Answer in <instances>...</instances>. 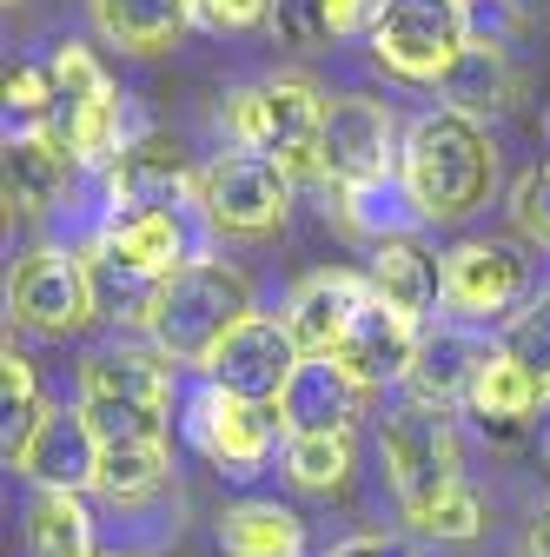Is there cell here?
<instances>
[{
    "label": "cell",
    "instance_id": "30",
    "mask_svg": "<svg viewBox=\"0 0 550 557\" xmlns=\"http://www.w3.org/2000/svg\"><path fill=\"white\" fill-rule=\"evenodd\" d=\"M166 478H173L166 445H126V451H100L93 492L113 498V505H153V498L166 492Z\"/></svg>",
    "mask_w": 550,
    "mask_h": 557
},
{
    "label": "cell",
    "instance_id": "16",
    "mask_svg": "<svg viewBox=\"0 0 550 557\" xmlns=\"http://www.w3.org/2000/svg\"><path fill=\"white\" fill-rule=\"evenodd\" d=\"M93 246H100L107 259L133 265V272H147V278H173V272L192 265V252H186V220L166 213V206H113Z\"/></svg>",
    "mask_w": 550,
    "mask_h": 557
},
{
    "label": "cell",
    "instance_id": "1",
    "mask_svg": "<svg viewBox=\"0 0 550 557\" xmlns=\"http://www.w3.org/2000/svg\"><path fill=\"white\" fill-rule=\"evenodd\" d=\"M398 180L411 193V206H418V220H464L477 213V206L491 199L498 186V147H491V133L477 126L471 113H425V120H411L404 133V160H398Z\"/></svg>",
    "mask_w": 550,
    "mask_h": 557
},
{
    "label": "cell",
    "instance_id": "25",
    "mask_svg": "<svg viewBox=\"0 0 550 557\" xmlns=\"http://www.w3.org/2000/svg\"><path fill=\"white\" fill-rule=\"evenodd\" d=\"M80 252H87V272H93V306H100V319H120V325H133V332H153L166 278L133 272V265L107 259L100 246H80Z\"/></svg>",
    "mask_w": 550,
    "mask_h": 557
},
{
    "label": "cell",
    "instance_id": "42",
    "mask_svg": "<svg viewBox=\"0 0 550 557\" xmlns=\"http://www.w3.org/2000/svg\"><path fill=\"white\" fill-rule=\"evenodd\" d=\"M332 557H398V550H391L385 537H352V544H338Z\"/></svg>",
    "mask_w": 550,
    "mask_h": 557
},
{
    "label": "cell",
    "instance_id": "24",
    "mask_svg": "<svg viewBox=\"0 0 550 557\" xmlns=\"http://www.w3.org/2000/svg\"><path fill=\"white\" fill-rule=\"evenodd\" d=\"M445 100H451V113H504L511 100H517V74H511V53L504 47H485V40H471L464 53H458V66L445 74V87H438Z\"/></svg>",
    "mask_w": 550,
    "mask_h": 557
},
{
    "label": "cell",
    "instance_id": "28",
    "mask_svg": "<svg viewBox=\"0 0 550 557\" xmlns=\"http://www.w3.org/2000/svg\"><path fill=\"white\" fill-rule=\"evenodd\" d=\"M80 398H140V405H166L173 379L153 352H93L80 366Z\"/></svg>",
    "mask_w": 550,
    "mask_h": 557
},
{
    "label": "cell",
    "instance_id": "9",
    "mask_svg": "<svg viewBox=\"0 0 550 557\" xmlns=\"http://www.w3.org/2000/svg\"><path fill=\"white\" fill-rule=\"evenodd\" d=\"M325 180L332 186H372V180H398V120L385 100H365V94H338L325 107Z\"/></svg>",
    "mask_w": 550,
    "mask_h": 557
},
{
    "label": "cell",
    "instance_id": "27",
    "mask_svg": "<svg viewBox=\"0 0 550 557\" xmlns=\"http://www.w3.org/2000/svg\"><path fill=\"white\" fill-rule=\"evenodd\" d=\"M226 557H305V524L286 505H233L220 518Z\"/></svg>",
    "mask_w": 550,
    "mask_h": 557
},
{
    "label": "cell",
    "instance_id": "29",
    "mask_svg": "<svg viewBox=\"0 0 550 557\" xmlns=\"http://www.w3.org/2000/svg\"><path fill=\"white\" fill-rule=\"evenodd\" d=\"M27 550L34 557H93V518H87L80 492H34Z\"/></svg>",
    "mask_w": 550,
    "mask_h": 557
},
{
    "label": "cell",
    "instance_id": "20",
    "mask_svg": "<svg viewBox=\"0 0 550 557\" xmlns=\"http://www.w3.org/2000/svg\"><path fill=\"white\" fill-rule=\"evenodd\" d=\"M74 166L80 160L66 153L47 126L8 133V160H0V173H8V206L14 213H47V206L66 193V180H74Z\"/></svg>",
    "mask_w": 550,
    "mask_h": 557
},
{
    "label": "cell",
    "instance_id": "38",
    "mask_svg": "<svg viewBox=\"0 0 550 557\" xmlns=\"http://www.w3.org/2000/svg\"><path fill=\"white\" fill-rule=\"evenodd\" d=\"M53 100H60L53 66H14V74H8V107H14V113H27L34 126L53 113Z\"/></svg>",
    "mask_w": 550,
    "mask_h": 557
},
{
    "label": "cell",
    "instance_id": "26",
    "mask_svg": "<svg viewBox=\"0 0 550 557\" xmlns=\"http://www.w3.org/2000/svg\"><path fill=\"white\" fill-rule=\"evenodd\" d=\"M47 398H40V379H34V359L8 338V352H0V451L8 465H21V451L34 445V432L47 425Z\"/></svg>",
    "mask_w": 550,
    "mask_h": 557
},
{
    "label": "cell",
    "instance_id": "36",
    "mask_svg": "<svg viewBox=\"0 0 550 557\" xmlns=\"http://www.w3.org/2000/svg\"><path fill=\"white\" fill-rule=\"evenodd\" d=\"M272 34H279L286 47H299V53L332 47V40H338V27H332V0H272Z\"/></svg>",
    "mask_w": 550,
    "mask_h": 557
},
{
    "label": "cell",
    "instance_id": "17",
    "mask_svg": "<svg viewBox=\"0 0 550 557\" xmlns=\"http://www.w3.org/2000/svg\"><path fill=\"white\" fill-rule=\"evenodd\" d=\"M21 471L40 484V492H93V478H100V438L87 425V411L74 405H53L47 411V425L34 432V445L21 451Z\"/></svg>",
    "mask_w": 550,
    "mask_h": 557
},
{
    "label": "cell",
    "instance_id": "4",
    "mask_svg": "<svg viewBox=\"0 0 550 557\" xmlns=\"http://www.w3.org/2000/svg\"><path fill=\"white\" fill-rule=\"evenodd\" d=\"M47 66H53L60 100H53V113H47L40 126H47L80 166H113V160L126 153V100H120L113 74L93 60V47H80V40H66Z\"/></svg>",
    "mask_w": 550,
    "mask_h": 557
},
{
    "label": "cell",
    "instance_id": "14",
    "mask_svg": "<svg viewBox=\"0 0 550 557\" xmlns=\"http://www.w3.org/2000/svg\"><path fill=\"white\" fill-rule=\"evenodd\" d=\"M418 319L411 312H398V306H385L378 293L365 299V312L352 319V332L338 338V366H346L365 392H378V385H398L404 372H411V359H418Z\"/></svg>",
    "mask_w": 550,
    "mask_h": 557
},
{
    "label": "cell",
    "instance_id": "41",
    "mask_svg": "<svg viewBox=\"0 0 550 557\" xmlns=\"http://www.w3.org/2000/svg\"><path fill=\"white\" fill-rule=\"evenodd\" d=\"M332 27H338V34L365 27V0H332Z\"/></svg>",
    "mask_w": 550,
    "mask_h": 557
},
{
    "label": "cell",
    "instance_id": "35",
    "mask_svg": "<svg viewBox=\"0 0 550 557\" xmlns=\"http://www.w3.org/2000/svg\"><path fill=\"white\" fill-rule=\"evenodd\" d=\"M418 537H438V544H471L477 531H485V505H477V492L471 484H458V492H445L432 511H418V518H404Z\"/></svg>",
    "mask_w": 550,
    "mask_h": 557
},
{
    "label": "cell",
    "instance_id": "11",
    "mask_svg": "<svg viewBox=\"0 0 550 557\" xmlns=\"http://www.w3.org/2000/svg\"><path fill=\"white\" fill-rule=\"evenodd\" d=\"M530 286V259L511 239H458L438 259V299L458 319H498L524 299Z\"/></svg>",
    "mask_w": 550,
    "mask_h": 557
},
{
    "label": "cell",
    "instance_id": "43",
    "mask_svg": "<svg viewBox=\"0 0 550 557\" xmlns=\"http://www.w3.org/2000/svg\"><path fill=\"white\" fill-rule=\"evenodd\" d=\"M543 139H550V107H543Z\"/></svg>",
    "mask_w": 550,
    "mask_h": 557
},
{
    "label": "cell",
    "instance_id": "19",
    "mask_svg": "<svg viewBox=\"0 0 550 557\" xmlns=\"http://www.w3.org/2000/svg\"><path fill=\"white\" fill-rule=\"evenodd\" d=\"M485 359H491V352H485L471 332L438 325V332L418 338V359H411L404 385H411V398H418V405L451 411V405H471V385H477V366H485Z\"/></svg>",
    "mask_w": 550,
    "mask_h": 557
},
{
    "label": "cell",
    "instance_id": "39",
    "mask_svg": "<svg viewBox=\"0 0 550 557\" xmlns=\"http://www.w3.org/2000/svg\"><path fill=\"white\" fill-rule=\"evenodd\" d=\"M272 21V0H199V27L213 34H252Z\"/></svg>",
    "mask_w": 550,
    "mask_h": 557
},
{
    "label": "cell",
    "instance_id": "8",
    "mask_svg": "<svg viewBox=\"0 0 550 557\" xmlns=\"http://www.w3.org/2000/svg\"><path fill=\"white\" fill-rule=\"evenodd\" d=\"M292 180L259 153H220L199 173V220L220 239H265L286 226Z\"/></svg>",
    "mask_w": 550,
    "mask_h": 557
},
{
    "label": "cell",
    "instance_id": "3",
    "mask_svg": "<svg viewBox=\"0 0 550 557\" xmlns=\"http://www.w3.org/2000/svg\"><path fill=\"white\" fill-rule=\"evenodd\" d=\"M246 319H252L246 272L226 265V259H192L186 272L166 278V293H160L153 345H160V359H173V366H205Z\"/></svg>",
    "mask_w": 550,
    "mask_h": 557
},
{
    "label": "cell",
    "instance_id": "21",
    "mask_svg": "<svg viewBox=\"0 0 550 557\" xmlns=\"http://www.w3.org/2000/svg\"><path fill=\"white\" fill-rule=\"evenodd\" d=\"M199 21V0H93V27L120 53H166Z\"/></svg>",
    "mask_w": 550,
    "mask_h": 557
},
{
    "label": "cell",
    "instance_id": "18",
    "mask_svg": "<svg viewBox=\"0 0 550 557\" xmlns=\"http://www.w3.org/2000/svg\"><path fill=\"white\" fill-rule=\"evenodd\" d=\"M359 398L365 385L338 366V359H305L279 398V418H286V438H318V432H352L359 418Z\"/></svg>",
    "mask_w": 550,
    "mask_h": 557
},
{
    "label": "cell",
    "instance_id": "15",
    "mask_svg": "<svg viewBox=\"0 0 550 557\" xmlns=\"http://www.w3.org/2000/svg\"><path fill=\"white\" fill-rule=\"evenodd\" d=\"M107 186H113V206H166V213H179L186 199L199 206V180L166 133H133L126 153L107 166Z\"/></svg>",
    "mask_w": 550,
    "mask_h": 557
},
{
    "label": "cell",
    "instance_id": "44",
    "mask_svg": "<svg viewBox=\"0 0 550 557\" xmlns=\"http://www.w3.org/2000/svg\"><path fill=\"white\" fill-rule=\"evenodd\" d=\"M543 465H550V432H543Z\"/></svg>",
    "mask_w": 550,
    "mask_h": 557
},
{
    "label": "cell",
    "instance_id": "40",
    "mask_svg": "<svg viewBox=\"0 0 550 557\" xmlns=\"http://www.w3.org/2000/svg\"><path fill=\"white\" fill-rule=\"evenodd\" d=\"M524 557H550V505L530 518V531H524Z\"/></svg>",
    "mask_w": 550,
    "mask_h": 557
},
{
    "label": "cell",
    "instance_id": "2",
    "mask_svg": "<svg viewBox=\"0 0 550 557\" xmlns=\"http://www.w3.org/2000/svg\"><path fill=\"white\" fill-rule=\"evenodd\" d=\"M325 94L299 74H272V81H252L226 100V133H233V147L239 153H259L272 160L292 186H312L325 180V153H318V139H325Z\"/></svg>",
    "mask_w": 550,
    "mask_h": 557
},
{
    "label": "cell",
    "instance_id": "13",
    "mask_svg": "<svg viewBox=\"0 0 550 557\" xmlns=\"http://www.w3.org/2000/svg\"><path fill=\"white\" fill-rule=\"evenodd\" d=\"M372 299V278L365 272H346V265H325V272H305L292 299H286V332L305 359H332L338 338L352 332V319L365 312Z\"/></svg>",
    "mask_w": 550,
    "mask_h": 557
},
{
    "label": "cell",
    "instance_id": "10",
    "mask_svg": "<svg viewBox=\"0 0 550 557\" xmlns=\"http://www.w3.org/2000/svg\"><path fill=\"white\" fill-rule=\"evenodd\" d=\"M299 366H305V352L292 345L286 319L252 312V319L220 345V352L205 359V385H220V392H233V398H246V405H279Z\"/></svg>",
    "mask_w": 550,
    "mask_h": 557
},
{
    "label": "cell",
    "instance_id": "31",
    "mask_svg": "<svg viewBox=\"0 0 550 557\" xmlns=\"http://www.w3.org/2000/svg\"><path fill=\"white\" fill-rule=\"evenodd\" d=\"M80 411H87L100 451L166 445V405H140V398H80Z\"/></svg>",
    "mask_w": 550,
    "mask_h": 557
},
{
    "label": "cell",
    "instance_id": "37",
    "mask_svg": "<svg viewBox=\"0 0 550 557\" xmlns=\"http://www.w3.org/2000/svg\"><path fill=\"white\" fill-rule=\"evenodd\" d=\"M511 220L530 246H550V166H530L511 186Z\"/></svg>",
    "mask_w": 550,
    "mask_h": 557
},
{
    "label": "cell",
    "instance_id": "22",
    "mask_svg": "<svg viewBox=\"0 0 550 557\" xmlns=\"http://www.w3.org/2000/svg\"><path fill=\"white\" fill-rule=\"evenodd\" d=\"M365 278H372V293H378L385 306H398V312H411V319L432 312V299H438V265H432V252L411 239V233L372 246Z\"/></svg>",
    "mask_w": 550,
    "mask_h": 557
},
{
    "label": "cell",
    "instance_id": "33",
    "mask_svg": "<svg viewBox=\"0 0 550 557\" xmlns=\"http://www.w3.org/2000/svg\"><path fill=\"white\" fill-rule=\"evenodd\" d=\"M286 478L299 492L332 498L352 478V432H318V438H286Z\"/></svg>",
    "mask_w": 550,
    "mask_h": 557
},
{
    "label": "cell",
    "instance_id": "23",
    "mask_svg": "<svg viewBox=\"0 0 550 557\" xmlns=\"http://www.w3.org/2000/svg\"><path fill=\"white\" fill-rule=\"evenodd\" d=\"M543 392L524 379V366H511L504 352H491L485 366H477V385H471V411H477V425L498 432V438H524V425L537 418Z\"/></svg>",
    "mask_w": 550,
    "mask_h": 557
},
{
    "label": "cell",
    "instance_id": "12",
    "mask_svg": "<svg viewBox=\"0 0 550 557\" xmlns=\"http://www.w3.org/2000/svg\"><path fill=\"white\" fill-rule=\"evenodd\" d=\"M279 432H286L279 405H246V398H233L220 385H205L186 405V438L226 471H259L272 458V445H279Z\"/></svg>",
    "mask_w": 550,
    "mask_h": 557
},
{
    "label": "cell",
    "instance_id": "7",
    "mask_svg": "<svg viewBox=\"0 0 550 557\" xmlns=\"http://www.w3.org/2000/svg\"><path fill=\"white\" fill-rule=\"evenodd\" d=\"M8 319L21 332H40V338H74V332H87L100 319L87 252H74V246H34L14 265V278H8Z\"/></svg>",
    "mask_w": 550,
    "mask_h": 557
},
{
    "label": "cell",
    "instance_id": "5",
    "mask_svg": "<svg viewBox=\"0 0 550 557\" xmlns=\"http://www.w3.org/2000/svg\"><path fill=\"white\" fill-rule=\"evenodd\" d=\"M471 47L464 0H385L372 14V60L391 81L411 87H445L458 53Z\"/></svg>",
    "mask_w": 550,
    "mask_h": 557
},
{
    "label": "cell",
    "instance_id": "6",
    "mask_svg": "<svg viewBox=\"0 0 550 557\" xmlns=\"http://www.w3.org/2000/svg\"><path fill=\"white\" fill-rule=\"evenodd\" d=\"M378 451H385V471H391V492H398V505H404V518H418V511H432L445 492H458V432H451V418L438 411V405H398L391 418H385V438H378Z\"/></svg>",
    "mask_w": 550,
    "mask_h": 557
},
{
    "label": "cell",
    "instance_id": "45",
    "mask_svg": "<svg viewBox=\"0 0 550 557\" xmlns=\"http://www.w3.org/2000/svg\"><path fill=\"white\" fill-rule=\"evenodd\" d=\"M113 557H120V550H113Z\"/></svg>",
    "mask_w": 550,
    "mask_h": 557
},
{
    "label": "cell",
    "instance_id": "32",
    "mask_svg": "<svg viewBox=\"0 0 550 557\" xmlns=\"http://www.w3.org/2000/svg\"><path fill=\"white\" fill-rule=\"evenodd\" d=\"M391 206H411L404 180L338 186V233H346V239H365V246H385V239H398V226H391ZM411 213H418V206H411Z\"/></svg>",
    "mask_w": 550,
    "mask_h": 557
},
{
    "label": "cell",
    "instance_id": "34",
    "mask_svg": "<svg viewBox=\"0 0 550 557\" xmlns=\"http://www.w3.org/2000/svg\"><path fill=\"white\" fill-rule=\"evenodd\" d=\"M498 352H504L511 366H524V379L550 398V306L517 312V319L504 325V345H498Z\"/></svg>",
    "mask_w": 550,
    "mask_h": 557
}]
</instances>
